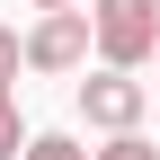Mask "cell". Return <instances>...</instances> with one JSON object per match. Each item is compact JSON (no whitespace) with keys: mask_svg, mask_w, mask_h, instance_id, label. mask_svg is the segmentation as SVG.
<instances>
[{"mask_svg":"<svg viewBox=\"0 0 160 160\" xmlns=\"http://www.w3.org/2000/svg\"><path fill=\"white\" fill-rule=\"evenodd\" d=\"M89 53H98L89 0H71V9H36V27H27V71L71 80V71H89Z\"/></svg>","mask_w":160,"mask_h":160,"instance_id":"6da1fadb","label":"cell"},{"mask_svg":"<svg viewBox=\"0 0 160 160\" xmlns=\"http://www.w3.org/2000/svg\"><path fill=\"white\" fill-rule=\"evenodd\" d=\"M89 27H98V62L142 71L160 53V0H89Z\"/></svg>","mask_w":160,"mask_h":160,"instance_id":"7a4b0ae2","label":"cell"},{"mask_svg":"<svg viewBox=\"0 0 160 160\" xmlns=\"http://www.w3.org/2000/svg\"><path fill=\"white\" fill-rule=\"evenodd\" d=\"M142 107H151V89H142L133 71H116V62H98L89 80H80V116H89L98 133H133Z\"/></svg>","mask_w":160,"mask_h":160,"instance_id":"3957f363","label":"cell"},{"mask_svg":"<svg viewBox=\"0 0 160 160\" xmlns=\"http://www.w3.org/2000/svg\"><path fill=\"white\" fill-rule=\"evenodd\" d=\"M18 71H27V36L0 27V98H18Z\"/></svg>","mask_w":160,"mask_h":160,"instance_id":"277c9868","label":"cell"},{"mask_svg":"<svg viewBox=\"0 0 160 160\" xmlns=\"http://www.w3.org/2000/svg\"><path fill=\"white\" fill-rule=\"evenodd\" d=\"M18 160H89V151H80L71 133H27V151H18Z\"/></svg>","mask_w":160,"mask_h":160,"instance_id":"5b68a950","label":"cell"},{"mask_svg":"<svg viewBox=\"0 0 160 160\" xmlns=\"http://www.w3.org/2000/svg\"><path fill=\"white\" fill-rule=\"evenodd\" d=\"M89 160H160V151L142 142V125H133V133H107V151H89Z\"/></svg>","mask_w":160,"mask_h":160,"instance_id":"8992f818","label":"cell"},{"mask_svg":"<svg viewBox=\"0 0 160 160\" xmlns=\"http://www.w3.org/2000/svg\"><path fill=\"white\" fill-rule=\"evenodd\" d=\"M27 151V125H18V98H0V160Z\"/></svg>","mask_w":160,"mask_h":160,"instance_id":"52a82bcc","label":"cell"},{"mask_svg":"<svg viewBox=\"0 0 160 160\" xmlns=\"http://www.w3.org/2000/svg\"><path fill=\"white\" fill-rule=\"evenodd\" d=\"M27 9H71V0H27Z\"/></svg>","mask_w":160,"mask_h":160,"instance_id":"ba28073f","label":"cell"},{"mask_svg":"<svg viewBox=\"0 0 160 160\" xmlns=\"http://www.w3.org/2000/svg\"><path fill=\"white\" fill-rule=\"evenodd\" d=\"M151 62H160V53H151Z\"/></svg>","mask_w":160,"mask_h":160,"instance_id":"9c48e42d","label":"cell"}]
</instances>
